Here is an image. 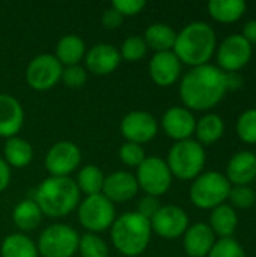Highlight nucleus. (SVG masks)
<instances>
[{"instance_id":"nucleus-1","label":"nucleus","mask_w":256,"mask_h":257,"mask_svg":"<svg viewBox=\"0 0 256 257\" xmlns=\"http://www.w3.org/2000/svg\"><path fill=\"white\" fill-rule=\"evenodd\" d=\"M225 72L214 65L192 68L180 83V96L190 111H208L226 95Z\"/></svg>"},{"instance_id":"nucleus-2","label":"nucleus","mask_w":256,"mask_h":257,"mask_svg":"<svg viewBox=\"0 0 256 257\" xmlns=\"http://www.w3.org/2000/svg\"><path fill=\"white\" fill-rule=\"evenodd\" d=\"M217 50L214 29L204 21H193L177 33L174 53L181 63L192 68L207 65Z\"/></svg>"},{"instance_id":"nucleus-3","label":"nucleus","mask_w":256,"mask_h":257,"mask_svg":"<svg viewBox=\"0 0 256 257\" xmlns=\"http://www.w3.org/2000/svg\"><path fill=\"white\" fill-rule=\"evenodd\" d=\"M33 200L44 215L62 218L69 215L80 203V191L71 178H45L36 188Z\"/></svg>"},{"instance_id":"nucleus-4","label":"nucleus","mask_w":256,"mask_h":257,"mask_svg":"<svg viewBox=\"0 0 256 257\" xmlns=\"http://www.w3.org/2000/svg\"><path fill=\"white\" fill-rule=\"evenodd\" d=\"M151 223L139 215L136 211L124 212L116 217L110 227V238L113 247L124 256H140L151 241Z\"/></svg>"},{"instance_id":"nucleus-5","label":"nucleus","mask_w":256,"mask_h":257,"mask_svg":"<svg viewBox=\"0 0 256 257\" xmlns=\"http://www.w3.org/2000/svg\"><path fill=\"white\" fill-rule=\"evenodd\" d=\"M207 154L205 148L193 139L175 142L169 149L166 164L172 176L181 181L196 179L205 167Z\"/></svg>"},{"instance_id":"nucleus-6","label":"nucleus","mask_w":256,"mask_h":257,"mask_svg":"<svg viewBox=\"0 0 256 257\" xmlns=\"http://www.w3.org/2000/svg\"><path fill=\"white\" fill-rule=\"evenodd\" d=\"M232 185L220 172H202L193 179L190 187V200L199 209H210L223 205L231 193Z\"/></svg>"},{"instance_id":"nucleus-7","label":"nucleus","mask_w":256,"mask_h":257,"mask_svg":"<svg viewBox=\"0 0 256 257\" xmlns=\"http://www.w3.org/2000/svg\"><path fill=\"white\" fill-rule=\"evenodd\" d=\"M77 215L80 224L88 230V233H103L112 227L116 220L115 205L101 193L94 196H86L77 206Z\"/></svg>"},{"instance_id":"nucleus-8","label":"nucleus","mask_w":256,"mask_h":257,"mask_svg":"<svg viewBox=\"0 0 256 257\" xmlns=\"http://www.w3.org/2000/svg\"><path fill=\"white\" fill-rule=\"evenodd\" d=\"M78 239L80 235L74 227L56 223L41 232L36 248L42 257H72L77 253Z\"/></svg>"},{"instance_id":"nucleus-9","label":"nucleus","mask_w":256,"mask_h":257,"mask_svg":"<svg viewBox=\"0 0 256 257\" xmlns=\"http://www.w3.org/2000/svg\"><path fill=\"white\" fill-rule=\"evenodd\" d=\"M136 181L148 196L160 197L166 194L172 185V173L166 160L158 157H146L145 161L136 169Z\"/></svg>"},{"instance_id":"nucleus-10","label":"nucleus","mask_w":256,"mask_h":257,"mask_svg":"<svg viewBox=\"0 0 256 257\" xmlns=\"http://www.w3.org/2000/svg\"><path fill=\"white\" fill-rule=\"evenodd\" d=\"M63 66L54 54H38L26 68V81L33 90L45 92L60 81Z\"/></svg>"},{"instance_id":"nucleus-11","label":"nucleus","mask_w":256,"mask_h":257,"mask_svg":"<svg viewBox=\"0 0 256 257\" xmlns=\"http://www.w3.org/2000/svg\"><path fill=\"white\" fill-rule=\"evenodd\" d=\"M252 53V45L241 35H229L216 50L217 68L223 72H240L250 62Z\"/></svg>"},{"instance_id":"nucleus-12","label":"nucleus","mask_w":256,"mask_h":257,"mask_svg":"<svg viewBox=\"0 0 256 257\" xmlns=\"http://www.w3.org/2000/svg\"><path fill=\"white\" fill-rule=\"evenodd\" d=\"M81 163V151L80 148L69 140H62L54 143L44 160L45 170L50 176L56 178H69L72 172L78 169Z\"/></svg>"},{"instance_id":"nucleus-13","label":"nucleus","mask_w":256,"mask_h":257,"mask_svg":"<svg viewBox=\"0 0 256 257\" xmlns=\"http://www.w3.org/2000/svg\"><path fill=\"white\" fill-rule=\"evenodd\" d=\"M151 230L164 239H177L189 229L190 221L187 212L177 205H164L151 218Z\"/></svg>"},{"instance_id":"nucleus-14","label":"nucleus","mask_w":256,"mask_h":257,"mask_svg":"<svg viewBox=\"0 0 256 257\" xmlns=\"http://www.w3.org/2000/svg\"><path fill=\"white\" fill-rule=\"evenodd\" d=\"M119 130L127 142L143 145L151 142L157 136L158 122L151 113L143 110H134L122 117Z\"/></svg>"},{"instance_id":"nucleus-15","label":"nucleus","mask_w":256,"mask_h":257,"mask_svg":"<svg viewBox=\"0 0 256 257\" xmlns=\"http://www.w3.org/2000/svg\"><path fill=\"white\" fill-rule=\"evenodd\" d=\"M161 128L167 137L175 142H183L192 139L196 128V119L193 111L184 105H174L167 108L161 117Z\"/></svg>"},{"instance_id":"nucleus-16","label":"nucleus","mask_w":256,"mask_h":257,"mask_svg":"<svg viewBox=\"0 0 256 257\" xmlns=\"http://www.w3.org/2000/svg\"><path fill=\"white\" fill-rule=\"evenodd\" d=\"M183 63L174 51L154 53L149 60L151 80L160 87H169L175 84L181 75Z\"/></svg>"},{"instance_id":"nucleus-17","label":"nucleus","mask_w":256,"mask_h":257,"mask_svg":"<svg viewBox=\"0 0 256 257\" xmlns=\"http://www.w3.org/2000/svg\"><path fill=\"white\" fill-rule=\"evenodd\" d=\"M86 71L92 72L94 75H109L112 74L121 63L119 48L112 44H97L86 51L84 56Z\"/></svg>"},{"instance_id":"nucleus-18","label":"nucleus","mask_w":256,"mask_h":257,"mask_svg":"<svg viewBox=\"0 0 256 257\" xmlns=\"http://www.w3.org/2000/svg\"><path fill=\"white\" fill-rule=\"evenodd\" d=\"M137 191H139V185L136 176L127 170H118L104 178L101 194L106 196L115 205L134 199Z\"/></svg>"},{"instance_id":"nucleus-19","label":"nucleus","mask_w":256,"mask_h":257,"mask_svg":"<svg viewBox=\"0 0 256 257\" xmlns=\"http://www.w3.org/2000/svg\"><path fill=\"white\" fill-rule=\"evenodd\" d=\"M217 236L207 223H195L183 235V248L189 257H207Z\"/></svg>"},{"instance_id":"nucleus-20","label":"nucleus","mask_w":256,"mask_h":257,"mask_svg":"<svg viewBox=\"0 0 256 257\" xmlns=\"http://www.w3.org/2000/svg\"><path fill=\"white\" fill-rule=\"evenodd\" d=\"M24 125V110L17 98L0 93V137H17Z\"/></svg>"},{"instance_id":"nucleus-21","label":"nucleus","mask_w":256,"mask_h":257,"mask_svg":"<svg viewBox=\"0 0 256 257\" xmlns=\"http://www.w3.org/2000/svg\"><path fill=\"white\" fill-rule=\"evenodd\" d=\"M225 176L232 187L252 184L256 179V154L250 151H241L232 155Z\"/></svg>"},{"instance_id":"nucleus-22","label":"nucleus","mask_w":256,"mask_h":257,"mask_svg":"<svg viewBox=\"0 0 256 257\" xmlns=\"http://www.w3.org/2000/svg\"><path fill=\"white\" fill-rule=\"evenodd\" d=\"M86 56V44L78 35H65L59 39L56 45L54 57L60 62L62 66L80 65Z\"/></svg>"},{"instance_id":"nucleus-23","label":"nucleus","mask_w":256,"mask_h":257,"mask_svg":"<svg viewBox=\"0 0 256 257\" xmlns=\"http://www.w3.org/2000/svg\"><path fill=\"white\" fill-rule=\"evenodd\" d=\"M208 226L211 227L214 235L219 236L220 239L232 238L238 226V217H237L235 209L231 205H225V203L214 208L211 211Z\"/></svg>"},{"instance_id":"nucleus-24","label":"nucleus","mask_w":256,"mask_h":257,"mask_svg":"<svg viewBox=\"0 0 256 257\" xmlns=\"http://www.w3.org/2000/svg\"><path fill=\"white\" fill-rule=\"evenodd\" d=\"M246 2L243 0H211L207 5L210 17L222 24L237 23L246 12Z\"/></svg>"},{"instance_id":"nucleus-25","label":"nucleus","mask_w":256,"mask_h":257,"mask_svg":"<svg viewBox=\"0 0 256 257\" xmlns=\"http://www.w3.org/2000/svg\"><path fill=\"white\" fill-rule=\"evenodd\" d=\"M225 134V122L216 113H207L199 120H196L195 136L196 142L202 146H210L217 143Z\"/></svg>"},{"instance_id":"nucleus-26","label":"nucleus","mask_w":256,"mask_h":257,"mask_svg":"<svg viewBox=\"0 0 256 257\" xmlns=\"http://www.w3.org/2000/svg\"><path fill=\"white\" fill-rule=\"evenodd\" d=\"M42 211L33 199H24L17 203L12 211V221L21 232L35 230L42 221Z\"/></svg>"},{"instance_id":"nucleus-27","label":"nucleus","mask_w":256,"mask_h":257,"mask_svg":"<svg viewBox=\"0 0 256 257\" xmlns=\"http://www.w3.org/2000/svg\"><path fill=\"white\" fill-rule=\"evenodd\" d=\"M143 39L148 48L154 50L155 53L172 51L177 41V32L169 24L154 23L145 30Z\"/></svg>"},{"instance_id":"nucleus-28","label":"nucleus","mask_w":256,"mask_h":257,"mask_svg":"<svg viewBox=\"0 0 256 257\" xmlns=\"http://www.w3.org/2000/svg\"><path fill=\"white\" fill-rule=\"evenodd\" d=\"M3 155H5L3 160L6 161L9 167L21 169L30 164L33 158V148L27 140L17 136V137H11L6 140Z\"/></svg>"},{"instance_id":"nucleus-29","label":"nucleus","mask_w":256,"mask_h":257,"mask_svg":"<svg viewBox=\"0 0 256 257\" xmlns=\"http://www.w3.org/2000/svg\"><path fill=\"white\" fill-rule=\"evenodd\" d=\"M2 257H39L36 244L24 233L8 235L0 245Z\"/></svg>"},{"instance_id":"nucleus-30","label":"nucleus","mask_w":256,"mask_h":257,"mask_svg":"<svg viewBox=\"0 0 256 257\" xmlns=\"http://www.w3.org/2000/svg\"><path fill=\"white\" fill-rule=\"evenodd\" d=\"M104 178L106 176L98 166L88 164L78 170L75 184H77L80 194L83 193L86 196H94V194H100L103 191Z\"/></svg>"},{"instance_id":"nucleus-31","label":"nucleus","mask_w":256,"mask_h":257,"mask_svg":"<svg viewBox=\"0 0 256 257\" xmlns=\"http://www.w3.org/2000/svg\"><path fill=\"white\" fill-rule=\"evenodd\" d=\"M77 251L81 257H109V245L95 233H84L78 239Z\"/></svg>"},{"instance_id":"nucleus-32","label":"nucleus","mask_w":256,"mask_h":257,"mask_svg":"<svg viewBox=\"0 0 256 257\" xmlns=\"http://www.w3.org/2000/svg\"><path fill=\"white\" fill-rule=\"evenodd\" d=\"M146 53H148V45H146L143 36H140V35L128 36L119 48L121 59H124L127 62H139L146 56Z\"/></svg>"},{"instance_id":"nucleus-33","label":"nucleus","mask_w":256,"mask_h":257,"mask_svg":"<svg viewBox=\"0 0 256 257\" xmlns=\"http://www.w3.org/2000/svg\"><path fill=\"white\" fill-rule=\"evenodd\" d=\"M237 134L241 142L256 145V108L243 111L237 120Z\"/></svg>"},{"instance_id":"nucleus-34","label":"nucleus","mask_w":256,"mask_h":257,"mask_svg":"<svg viewBox=\"0 0 256 257\" xmlns=\"http://www.w3.org/2000/svg\"><path fill=\"white\" fill-rule=\"evenodd\" d=\"M207 257H247L241 244L234 238L217 239Z\"/></svg>"},{"instance_id":"nucleus-35","label":"nucleus","mask_w":256,"mask_h":257,"mask_svg":"<svg viewBox=\"0 0 256 257\" xmlns=\"http://www.w3.org/2000/svg\"><path fill=\"white\" fill-rule=\"evenodd\" d=\"M228 200L234 209H249L255 205L256 194L249 185H237L231 188Z\"/></svg>"},{"instance_id":"nucleus-36","label":"nucleus","mask_w":256,"mask_h":257,"mask_svg":"<svg viewBox=\"0 0 256 257\" xmlns=\"http://www.w3.org/2000/svg\"><path fill=\"white\" fill-rule=\"evenodd\" d=\"M146 158L145 149L142 145L137 143H131V142H125L121 148H119V160L127 166V167H139Z\"/></svg>"},{"instance_id":"nucleus-37","label":"nucleus","mask_w":256,"mask_h":257,"mask_svg":"<svg viewBox=\"0 0 256 257\" xmlns=\"http://www.w3.org/2000/svg\"><path fill=\"white\" fill-rule=\"evenodd\" d=\"M62 83L69 89H78L81 87L88 80V71L81 65H72V66H63L62 71Z\"/></svg>"},{"instance_id":"nucleus-38","label":"nucleus","mask_w":256,"mask_h":257,"mask_svg":"<svg viewBox=\"0 0 256 257\" xmlns=\"http://www.w3.org/2000/svg\"><path fill=\"white\" fill-rule=\"evenodd\" d=\"M112 6L125 18V17H134L143 11L146 6L145 0H115Z\"/></svg>"},{"instance_id":"nucleus-39","label":"nucleus","mask_w":256,"mask_h":257,"mask_svg":"<svg viewBox=\"0 0 256 257\" xmlns=\"http://www.w3.org/2000/svg\"><path fill=\"white\" fill-rule=\"evenodd\" d=\"M160 208H161V205H160V202H158V197H154V196H148V194H146L145 197L140 199L136 212H137L139 215H142L143 218H146V220L151 221V218L158 212Z\"/></svg>"},{"instance_id":"nucleus-40","label":"nucleus","mask_w":256,"mask_h":257,"mask_svg":"<svg viewBox=\"0 0 256 257\" xmlns=\"http://www.w3.org/2000/svg\"><path fill=\"white\" fill-rule=\"evenodd\" d=\"M124 21V17L113 8H107L104 12H103V17H101V23L104 26V29L107 30H113V29H118Z\"/></svg>"},{"instance_id":"nucleus-41","label":"nucleus","mask_w":256,"mask_h":257,"mask_svg":"<svg viewBox=\"0 0 256 257\" xmlns=\"http://www.w3.org/2000/svg\"><path fill=\"white\" fill-rule=\"evenodd\" d=\"M225 83L226 90H237L243 87L244 78L240 72H225Z\"/></svg>"},{"instance_id":"nucleus-42","label":"nucleus","mask_w":256,"mask_h":257,"mask_svg":"<svg viewBox=\"0 0 256 257\" xmlns=\"http://www.w3.org/2000/svg\"><path fill=\"white\" fill-rule=\"evenodd\" d=\"M11 182V167L0 157V193H3Z\"/></svg>"},{"instance_id":"nucleus-43","label":"nucleus","mask_w":256,"mask_h":257,"mask_svg":"<svg viewBox=\"0 0 256 257\" xmlns=\"http://www.w3.org/2000/svg\"><path fill=\"white\" fill-rule=\"evenodd\" d=\"M241 36L250 44L253 45L256 44V20H250L244 24L243 27V32H241Z\"/></svg>"}]
</instances>
